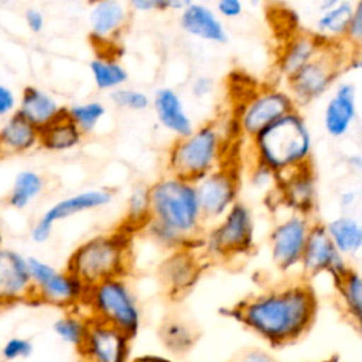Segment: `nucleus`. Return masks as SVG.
<instances>
[{
  "label": "nucleus",
  "mask_w": 362,
  "mask_h": 362,
  "mask_svg": "<svg viewBox=\"0 0 362 362\" xmlns=\"http://www.w3.org/2000/svg\"><path fill=\"white\" fill-rule=\"evenodd\" d=\"M24 21L28 30L34 34H40L45 27V16L37 7H28L24 11Z\"/></svg>",
  "instance_id": "nucleus-43"
},
{
  "label": "nucleus",
  "mask_w": 362,
  "mask_h": 362,
  "mask_svg": "<svg viewBox=\"0 0 362 362\" xmlns=\"http://www.w3.org/2000/svg\"><path fill=\"white\" fill-rule=\"evenodd\" d=\"M132 233L123 228L95 235L82 242L66 262V270L88 287L113 277H124L130 266Z\"/></svg>",
  "instance_id": "nucleus-5"
},
{
  "label": "nucleus",
  "mask_w": 362,
  "mask_h": 362,
  "mask_svg": "<svg viewBox=\"0 0 362 362\" xmlns=\"http://www.w3.org/2000/svg\"><path fill=\"white\" fill-rule=\"evenodd\" d=\"M255 164L276 177L311 164L313 137L307 120L296 109L250 139Z\"/></svg>",
  "instance_id": "nucleus-3"
},
{
  "label": "nucleus",
  "mask_w": 362,
  "mask_h": 362,
  "mask_svg": "<svg viewBox=\"0 0 362 362\" xmlns=\"http://www.w3.org/2000/svg\"><path fill=\"white\" fill-rule=\"evenodd\" d=\"M230 133L226 124L211 120L195 127L188 136L175 139L167 154V173L197 181L225 163Z\"/></svg>",
  "instance_id": "nucleus-4"
},
{
  "label": "nucleus",
  "mask_w": 362,
  "mask_h": 362,
  "mask_svg": "<svg viewBox=\"0 0 362 362\" xmlns=\"http://www.w3.org/2000/svg\"><path fill=\"white\" fill-rule=\"evenodd\" d=\"M151 106L158 123L173 133L175 139H182L195 129L182 99L175 89L170 86L158 88L151 99Z\"/></svg>",
  "instance_id": "nucleus-22"
},
{
  "label": "nucleus",
  "mask_w": 362,
  "mask_h": 362,
  "mask_svg": "<svg viewBox=\"0 0 362 362\" xmlns=\"http://www.w3.org/2000/svg\"><path fill=\"white\" fill-rule=\"evenodd\" d=\"M349 66H352L354 69H362V51L355 54V57H354V59H352Z\"/></svg>",
  "instance_id": "nucleus-47"
},
{
  "label": "nucleus",
  "mask_w": 362,
  "mask_h": 362,
  "mask_svg": "<svg viewBox=\"0 0 362 362\" xmlns=\"http://www.w3.org/2000/svg\"><path fill=\"white\" fill-rule=\"evenodd\" d=\"M180 25L184 33L202 41L225 44L229 38L226 27L215 8L205 3L189 1L180 13Z\"/></svg>",
  "instance_id": "nucleus-21"
},
{
  "label": "nucleus",
  "mask_w": 362,
  "mask_h": 362,
  "mask_svg": "<svg viewBox=\"0 0 362 362\" xmlns=\"http://www.w3.org/2000/svg\"><path fill=\"white\" fill-rule=\"evenodd\" d=\"M33 351L34 345L30 339L23 337H11L3 344L0 355L4 361H17L31 356Z\"/></svg>",
  "instance_id": "nucleus-38"
},
{
  "label": "nucleus",
  "mask_w": 362,
  "mask_h": 362,
  "mask_svg": "<svg viewBox=\"0 0 362 362\" xmlns=\"http://www.w3.org/2000/svg\"><path fill=\"white\" fill-rule=\"evenodd\" d=\"M318 10L315 35L324 42L346 41L354 14V3L348 0H322L318 4Z\"/></svg>",
  "instance_id": "nucleus-24"
},
{
  "label": "nucleus",
  "mask_w": 362,
  "mask_h": 362,
  "mask_svg": "<svg viewBox=\"0 0 362 362\" xmlns=\"http://www.w3.org/2000/svg\"><path fill=\"white\" fill-rule=\"evenodd\" d=\"M245 6L240 0H219L215 4V11L223 18H236L242 16Z\"/></svg>",
  "instance_id": "nucleus-41"
},
{
  "label": "nucleus",
  "mask_w": 362,
  "mask_h": 362,
  "mask_svg": "<svg viewBox=\"0 0 362 362\" xmlns=\"http://www.w3.org/2000/svg\"><path fill=\"white\" fill-rule=\"evenodd\" d=\"M112 199L113 192L107 188H90L58 199L34 222L30 232L31 239L35 243H44L51 238L54 225L57 222L72 218L81 212L103 208L110 204Z\"/></svg>",
  "instance_id": "nucleus-13"
},
{
  "label": "nucleus",
  "mask_w": 362,
  "mask_h": 362,
  "mask_svg": "<svg viewBox=\"0 0 362 362\" xmlns=\"http://www.w3.org/2000/svg\"><path fill=\"white\" fill-rule=\"evenodd\" d=\"M358 201V191L356 189H344L341 191V194L338 195V202L339 206L346 211L351 209Z\"/></svg>",
  "instance_id": "nucleus-45"
},
{
  "label": "nucleus",
  "mask_w": 362,
  "mask_h": 362,
  "mask_svg": "<svg viewBox=\"0 0 362 362\" xmlns=\"http://www.w3.org/2000/svg\"><path fill=\"white\" fill-rule=\"evenodd\" d=\"M346 41L352 45L362 44V0L354 3V14Z\"/></svg>",
  "instance_id": "nucleus-40"
},
{
  "label": "nucleus",
  "mask_w": 362,
  "mask_h": 362,
  "mask_svg": "<svg viewBox=\"0 0 362 362\" xmlns=\"http://www.w3.org/2000/svg\"><path fill=\"white\" fill-rule=\"evenodd\" d=\"M151 219V201H150V185L137 182L133 185L127 202L124 219L120 228L133 233L137 229H146Z\"/></svg>",
  "instance_id": "nucleus-32"
},
{
  "label": "nucleus",
  "mask_w": 362,
  "mask_h": 362,
  "mask_svg": "<svg viewBox=\"0 0 362 362\" xmlns=\"http://www.w3.org/2000/svg\"><path fill=\"white\" fill-rule=\"evenodd\" d=\"M318 35L311 33L293 34L281 48L277 58V69L284 79H288L303 66L311 62L325 47Z\"/></svg>",
  "instance_id": "nucleus-23"
},
{
  "label": "nucleus",
  "mask_w": 362,
  "mask_h": 362,
  "mask_svg": "<svg viewBox=\"0 0 362 362\" xmlns=\"http://www.w3.org/2000/svg\"><path fill=\"white\" fill-rule=\"evenodd\" d=\"M296 109L297 105L287 89L267 86L256 90L243 102L235 120L239 133L252 139Z\"/></svg>",
  "instance_id": "nucleus-10"
},
{
  "label": "nucleus",
  "mask_w": 362,
  "mask_h": 362,
  "mask_svg": "<svg viewBox=\"0 0 362 362\" xmlns=\"http://www.w3.org/2000/svg\"><path fill=\"white\" fill-rule=\"evenodd\" d=\"M150 238L163 247H194L204 238L205 219L194 181L164 174L150 185Z\"/></svg>",
  "instance_id": "nucleus-2"
},
{
  "label": "nucleus",
  "mask_w": 362,
  "mask_h": 362,
  "mask_svg": "<svg viewBox=\"0 0 362 362\" xmlns=\"http://www.w3.org/2000/svg\"><path fill=\"white\" fill-rule=\"evenodd\" d=\"M132 338L120 329L90 320L83 344L78 349L82 362H130Z\"/></svg>",
  "instance_id": "nucleus-15"
},
{
  "label": "nucleus",
  "mask_w": 362,
  "mask_h": 362,
  "mask_svg": "<svg viewBox=\"0 0 362 362\" xmlns=\"http://www.w3.org/2000/svg\"><path fill=\"white\" fill-rule=\"evenodd\" d=\"M89 37L98 47L115 45L130 20L129 3L100 0L89 8Z\"/></svg>",
  "instance_id": "nucleus-16"
},
{
  "label": "nucleus",
  "mask_w": 362,
  "mask_h": 362,
  "mask_svg": "<svg viewBox=\"0 0 362 362\" xmlns=\"http://www.w3.org/2000/svg\"><path fill=\"white\" fill-rule=\"evenodd\" d=\"M300 267L307 277L327 273L334 283L351 269L345 256L341 255L332 243L325 223L318 221H314L311 225Z\"/></svg>",
  "instance_id": "nucleus-14"
},
{
  "label": "nucleus",
  "mask_w": 362,
  "mask_h": 362,
  "mask_svg": "<svg viewBox=\"0 0 362 362\" xmlns=\"http://www.w3.org/2000/svg\"><path fill=\"white\" fill-rule=\"evenodd\" d=\"M233 362H276V361L264 351L249 349L242 352Z\"/></svg>",
  "instance_id": "nucleus-44"
},
{
  "label": "nucleus",
  "mask_w": 362,
  "mask_h": 362,
  "mask_svg": "<svg viewBox=\"0 0 362 362\" xmlns=\"http://www.w3.org/2000/svg\"><path fill=\"white\" fill-rule=\"evenodd\" d=\"M201 272L202 263L194 247L173 250L158 269L163 284L174 296L187 293L199 279Z\"/></svg>",
  "instance_id": "nucleus-19"
},
{
  "label": "nucleus",
  "mask_w": 362,
  "mask_h": 362,
  "mask_svg": "<svg viewBox=\"0 0 362 362\" xmlns=\"http://www.w3.org/2000/svg\"><path fill=\"white\" fill-rule=\"evenodd\" d=\"M27 263L33 283L31 301L62 308L83 305L89 287L76 274L34 256L27 257Z\"/></svg>",
  "instance_id": "nucleus-9"
},
{
  "label": "nucleus",
  "mask_w": 362,
  "mask_h": 362,
  "mask_svg": "<svg viewBox=\"0 0 362 362\" xmlns=\"http://www.w3.org/2000/svg\"><path fill=\"white\" fill-rule=\"evenodd\" d=\"M354 57L346 55L339 42H327L311 62L286 79V89L296 105H307L321 98L339 76L341 71L351 65Z\"/></svg>",
  "instance_id": "nucleus-7"
},
{
  "label": "nucleus",
  "mask_w": 362,
  "mask_h": 362,
  "mask_svg": "<svg viewBox=\"0 0 362 362\" xmlns=\"http://www.w3.org/2000/svg\"><path fill=\"white\" fill-rule=\"evenodd\" d=\"M44 187L45 180L40 173L24 168L14 175L6 204L14 209H24L42 194Z\"/></svg>",
  "instance_id": "nucleus-30"
},
{
  "label": "nucleus",
  "mask_w": 362,
  "mask_h": 362,
  "mask_svg": "<svg viewBox=\"0 0 362 362\" xmlns=\"http://www.w3.org/2000/svg\"><path fill=\"white\" fill-rule=\"evenodd\" d=\"M89 324L90 318L86 313L69 311L54 321L52 329L59 339L68 345H72L78 351L85 341Z\"/></svg>",
  "instance_id": "nucleus-33"
},
{
  "label": "nucleus",
  "mask_w": 362,
  "mask_h": 362,
  "mask_svg": "<svg viewBox=\"0 0 362 362\" xmlns=\"http://www.w3.org/2000/svg\"><path fill=\"white\" fill-rule=\"evenodd\" d=\"M280 201L293 212L311 215L317 202V182L313 164L277 177Z\"/></svg>",
  "instance_id": "nucleus-18"
},
{
  "label": "nucleus",
  "mask_w": 362,
  "mask_h": 362,
  "mask_svg": "<svg viewBox=\"0 0 362 362\" xmlns=\"http://www.w3.org/2000/svg\"><path fill=\"white\" fill-rule=\"evenodd\" d=\"M255 245V221L250 208L238 201L204 233L202 246L214 259H232L249 253Z\"/></svg>",
  "instance_id": "nucleus-8"
},
{
  "label": "nucleus",
  "mask_w": 362,
  "mask_h": 362,
  "mask_svg": "<svg viewBox=\"0 0 362 362\" xmlns=\"http://www.w3.org/2000/svg\"><path fill=\"white\" fill-rule=\"evenodd\" d=\"M317 307L314 288L300 280L249 296L230 308L229 314L270 345L286 346L311 329Z\"/></svg>",
  "instance_id": "nucleus-1"
},
{
  "label": "nucleus",
  "mask_w": 362,
  "mask_h": 362,
  "mask_svg": "<svg viewBox=\"0 0 362 362\" xmlns=\"http://www.w3.org/2000/svg\"><path fill=\"white\" fill-rule=\"evenodd\" d=\"M40 146V130L20 113L4 119L0 126V157L27 153Z\"/></svg>",
  "instance_id": "nucleus-26"
},
{
  "label": "nucleus",
  "mask_w": 362,
  "mask_h": 362,
  "mask_svg": "<svg viewBox=\"0 0 362 362\" xmlns=\"http://www.w3.org/2000/svg\"><path fill=\"white\" fill-rule=\"evenodd\" d=\"M327 232L344 256L361 255L362 250V223L352 215L342 214L325 223Z\"/></svg>",
  "instance_id": "nucleus-28"
},
{
  "label": "nucleus",
  "mask_w": 362,
  "mask_h": 362,
  "mask_svg": "<svg viewBox=\"0 0 362 362\" xmlns=\"http://www.w3.org/2000/svg\"><path fill=\"white\" fill-rule=\"evenodd\" d=\"M205 222L219 221L236 202L239 175L235 167L223 163L195 181Z\"/></svg>",
  "instance_id": "nucleus-12"
},
{
  "label": "nucleus",
  "mask_w": 362,
  "mask_h": 362,
  "mask_svg": "<svg viewBox=\"0 0 362 362\" xmlns=\"http://www.w3.org/2000/svg\"><path fill=\"white\" fill-rule=\"evenodd\" d=\"M189 0H132L129 7L134 11H182Z\"/></svg>",
  "instance_id": "nucleus-37"
},
{
  "label": "nucleus",
  "mask_w": 362,
  "mask_h": 362,
  "mask_svg": "<svg viewBox=\"0 0 362 362\" xmlns=\"http://www.w3.org/2000/svg\"><path fill=\"white\" fill-rule=\"evenodd\" d=\"M83 133L64 112L58 119L40 130V147L52 153L69 151L83 140Z\"/></svg>",
  "instance_id": "nucleus-27"
},
{
  "label": "nucleus",
  "mask_w": 362,
  "mask_h": 362,
  "mask_svg": "<svg viewBox=\"0 0 362 362\" xmlns=\"http://www.w3.org/2000/svg\"><path fill=\"white\" fill-rule=\"evenodd\" d=\"M83 308L90 320L109 324L130 338H134L140 329L141 310L124 277H113L90 286Z\"/></svg>",
  "instance_id": "nucleus-6"
},
{
  "label": "nucleus",
  "mask_w": 362,
  "mask_h": 362,
  "mask_svg": "<svg viewBox=\"0 0 362 362\" xmlns=\"http://www.w3.org/2000/svg\"><path fill=\"white\" fill-rule=\"evenodd\" d=\"M33 283L27 257L14 249L0 246V307L31 301Z\"/></svg>",
  "instance_id": "nucleus-17"
},
{
  "label": "nucleus",
  "mask_w": 362,
  "mask_h": 362,
  "mask_svg": "<svg viewBox=\"0 0 362 362\" xmlns=\"http://www.w3.org/2000/svg\"><path fill=\"white\" fill-rule=\"evenodd\" d=\"M313 222L311 215L291 212L273 226L269 235V249L273 263L280 270H291L301 264Z\"/></svg>",
  "instance_id": "nucleus-11"
},
{
  "label": "nucleus",
  "mask_w": 362,
  "mask_h": 362,
  "mask_svg": "<svg viewBox=\"0 0 362 362\" xmlns=\"http://www.w3.org/2000/svg\"><path fill=\"white\" fill-rule=\"evenodd\" d=\"M329 362H337V359H332V361H329Z\"/></svg>",
  "instance_id": "nucleus-48"
},
{
  "label": "nucleus",
  "mask_w": 362,
  "mask_h": 362,
  "mask_svg": "<svg viewBox=\"0 0 362 362\" xmlns=\"http://www.w3.org/2000/svg\"><path fill=\"white\" fill-rule=\"evenodd\" d=\"M110 100L115 106L132 112H143L151 106V98L146 92L127 86L110 92Z\"/></svg>",
  "instance_id": "nucleus-36"
},
{
  "label": "nucleus",
  "mask_w": 362,
  "mask_h": 362,
  "mask_svg": "<svg viewBox=\"0 0 362 362\" xmlns=\"http://www.w3.org/2000/svg\"><path fill=\"white\" fill-rule=\"evenodd\" d=\"M214 88H215V81L211 76H208V75H198V76H195L191 81V85H189L192 96L199 98V99L211 95Z\"/></svg>",
  "instance_id": "nucleus-42"
},
{
  "label": "nucleus",
  "mask_w": 362,
  "mask_h": 362,
  "mask_svg": "<svg viewBox=\"0 0 362 362\" xmlns=\"http://www.w3.org/2000/svg\"><path fill=\"white\" fill-rule=\"evenodd\" d=\"M361 255H362V250H361Z\"/></svg>",
  "instance_id": "nucleus-49"
},
{
  "label": "nucleus",
  "mask_w": 362,
  "mask_h": 362,
  "mask_svg": "<svg viewBox=\"0 0 362 362\" xmlns=\"http://www.w3.org/2000/svg\"><path fill=\"white\" fill-rule=\"evenodd\" d=\"M66 116L78 126V129L88 134L96 129L99 122L106 115V107L99 100H88L75 103L65 109Z\"/></svg>",
  "instance_id": "nucleus-34"
},
{
  "label": "nucleus",
  "mask_w": 362,
  "mask_h": 362,
  "mask_svg": "<svg viewBox=\"0 0 362 362\" xmlns=\"http://www.w3.org/2000/svg\"><path fill=\"white\" fill-rule=\"evenodd\" d=\"M161 339L170 351L174 354H182L192 346L195 332L185 321L173 318L163 324Z\"/></svg>",
  "instance_id": "nucleus-35"
},
{
  "label": "nucleus",
  "mask_w": 362,
  "mask_h": 362,
  "mask_svg": "<svg viewBox=\"0 0 362 362\" xmlns=\"http://www.w3.org/2000/svg\"><path fill=\"white\" fill-rule=\"evenodd\" d=\"M64 112L65 107H62L59 102L47 90L35 85H27L23 88L18 98L17 113H20L38 130L58 119Z\"/></svg>",
  "instance_id": "nucleus-25"
},
{
  "label": "nucleus",
  "mask_w": 362,
  "mask_h": 362,
  "mask_svg": "<svg viewBox=\"0 0 362 362\" xmlns=\"http://www.w3.org/2000/svg\"><path fill=\"white\" fill-rule=\"evenodd\" d=\"M346 164L349 168H352L354 171H362V154L359 153H352L345 158Z\"/></svg>",
  "instance_id": "nucleus-46"
},
{
  "label": "nucleus",
  "mask_w": 362,
  "mask_h": 362,
  "mask_svg": "<svg viewBox=\"0 0 362 362\" xmlns=\"http://www.w3.org/2000/svg\"><path fill=\"white\" fill-rule=\"evenodd\" d=\"M89 71L96 88L100 90L113 92L124 86L129 79V74L123 64L110 54L99 52V55L89 62Z\"/></svg>",
  "instance_id": "nucleus-31"
},
{
  "label": "nucleus",
  "mask_w": 362,
  "mask_h": 362,
  "mask_svg": "<svg viewBox=\"0 0 362 362\" xmlns=\"http://www.w3.org/2000/svg\"><path fill=\"white\" fill-rule=\"evenodd\" d=\"M356 115V88L351 82H341L324 106L322 126L328 136L339 139L349 132Z\"/></svg>",
  "instance_id": "nucleus-20"
},
{
  "label": "nucleus",
  "mask_w": 362,
  "mask_h": 362,
  "mask_svg": "<svg viewBox=\"0 0 362 362\" xmlns=\"http://www.w3.org/2000/svg\"><path fill=\"white\" fill-rule=\"evenodd\" d=\"M17 107H18V99L14 90L7 85L0 83V117L7 119L8 116L17 112Z\"/></svg>",
  "instance_id": "nucleus-39"
},
{
  "label": "nucleus",
  "mask_w": 362,
  "mask_h": 362,
  "mask_svg": "<svg viewBox=\"0 0 362 362\" xmlns=\"http://www.w3.org/2000/svg\"><path fill=\"white\" fill-rule=\"evenodd\" d=\"M344 314L355 329L362 334V274L349 269L335 281Z\"/></svg>",
  "instance_id": "nucleus-29"
}]
</instances>
